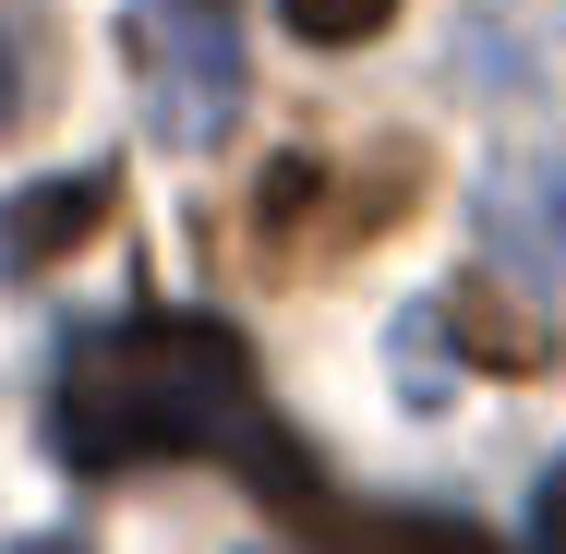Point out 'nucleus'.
Wrapping results in <instances>:
<instances>
[{
	"label": "nucleus",
	"instance_id": "f257e3e1",
	"mask_svg": "<svg viewBox=\"0 0 566 554\" xmlns=\"http://www.w3.org/2000/svg\"><path fill=\"white\" fill-rule=\"evenodd\" d=\"M49 446L73 470H145V458H241L290 519L326 506V482L277 446V410L253 386V349L206 314H133L85 337L49 386Z\"/></svg>",
	"mask_w": 566,
	"mask_h": 554
},
{
	"label": "nucleus",
	"instance_id": "f03ea898",
	"mask_svg": "<svg viewBox=\"0 0 566 554\" xmlns=\"http://www.w3.org/2000/svg\"><path fill=\"white\" fill-rule=\"evenodd\" d=\"M410 194H422V157H398V145H374L361 169L277 157V169H265V194H253V241H265V265H314V253L374 241V229L410 206Z\"/></svg>",
	"mask_w": 566,
	"mask_h": 554
},
{
	"label": "nucleus",
	"instance_id": "7ed1b4c3",
	"mask_svg": "<svg viewBox=\"0 0 566 554\" xmlns=\"http://www.w3.org/2000/svg\"><path fill=\"white\" fill-rule=\"evenodd\" d=\"M447 326H458V349L494 362V374H543V362H555V326H543L531 302H506L494 278H458V290H447Z\"/></svg>",
	"mask_w": 566,
	"mask_h": 554
},
{
	"label": "nucleus",
	"instance_id": "20e7f679",
	"mask_svg": "<svg viewBox=\"0 0 566 554\" xmlns=\"http://www.w3.org/2000/svg\"><path fill=\"white\" fill-rule=\"evenodd\" d=\"M109 218V169H85V181H49V194H24L12 206V265H61L73 241H97Z\"/></svg>",
	"mask_w": 566,
	"mask_h": 554
},
{
	"label": "nucleus",
	"instance_id": "39448f33",
	"mask_svg": "<svg viewBox=\"0 0 566 554\" xmlns=\"http://www.w3.org/2000/svg\"><path fill=\"white\" fill-rule=\"evenodd\" d=\"M277 12H290V36H314V49H361L398 0H277Z\"/></svg>",
	"mask_w": 566,
	"mask_h": 554
},
{
	"label": "nucleus",
	"instance_id": "423d86ee",
	"mask_svg": "<svg viewBox=\"0 0 566 554\" xmlns=\"http://www.w3.org/2000/svg\"><path fill=\"white\" fill-rule=\"evenodd\" d=\"M361 554H506V543H482L458 519H386V531H361Z\"/></svg>",
	"mask_w": 566,
	"mask_h": 554
},
{
	"label": "nucleus",
	"instance_id": "0eeeda50",
	"mask_svg": "<svg viewBox=\"0 0 566 554\" xmlns=\"http://www.w3.org/2000/svg\"><path fill=\"white\" fill-rule=\"evenodd\" d=\"M531 554H566V458L543 470V494H531Z\"/></svg>",
	"mask_w": 566,
	"mask_h": 554
},
{
	"label": "nucleus",
	"instance_id": "6e6552de",
	"mask_svg": "<svg viewBox=\"0 0 566 554\" xmlns=\"http://www.w3.org/2000/svg\"><path fill=\"white\" fill-rule=\"evenodd\" d=\"M12 97H24V61H12V24H0V121H12Z\"/></svg>",
	"mask_w": 566,
	"mask_h": 554
},
{
	"label": "nucleus",
	"instance_id": "1a4fd4ad",
	"mask_svg": "<svg viewBox=\"0 0 566 554\" xmlns=\"http://www.w3.org/2000/svg\"><path fill=\"white\" fill-rule=\"evenodd\" d=\"M12 554H85V543H12Z\"/></svg>",
	"mask_w": 566,
	"mask_h": 554
}]
</instances>
